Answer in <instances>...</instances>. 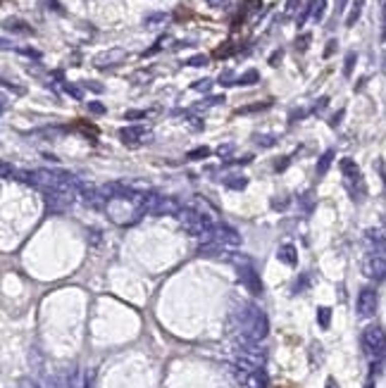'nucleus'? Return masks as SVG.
<instances>
[{
    "label": "nucleus",
    "mask_w": 386,
    "mask_h": 388,
    "mask_svg": "<svg viewBox=\"0 0 386 388\" xmlns=\"http://www.w3.org/2000/svg\"><path fill=\"white\" fill-rule=\"evenodd\" d=\"M363 348L367 355L372 357H379L386 352V334L379 329V326H370V329H365L363 334Z\"/></svg>",
    "instance_id": "1"
},
{
    "label": "nucleus",
    "mask_w": 386,
    "mask_h": 388,
    "mask_svg": "<svg viewBox=\"0 0 386 388\" xmlns=\"http://www.w3.org/2000/svg\"><path fill=\"white\" fill-rule=\"evenodd\" d=\"M355 310H358V314H360V317H372V314L377 312V293H374L372 288L360 291Z\"/></svg>",
    "instance_id": "2"
},
{
    "label": "nucleus",
    "mask_w": 386,
    "mask_h": 388,
    "mask_svg": "<svg viewBox=\"0 0 386 388\" xmlns=\"http://www.w3.org/2000/svg\"><path fill=\"white\" fill-rule=\"evenodd\" d=\"M241 279H243V284L248 286V291H251L253 295H258L262 291V284H260V279H258V274L253 272V267H241Z\"/></svg>",
    "instance_id": "3"
},
{
    "label": "nucleus",
    "mask_w": 386,
    "mask_h": 388,
    "mask_svg": "<svg viewBox=\"0 0 386 388\" xmlns=\"http://www.w3.org/2000/svg\"><path fill=\"white\" fill-rule=\"evenodd\" d=\"M341 171H343V177H346L348 186H363V177H360V169L353 164V160H343L341 162Z\"/></svg>",
    "instance_id": "4"
},
{
    "label": "nucleus",
    "mask_w": 386,
    "mask_h": 388,
    "mask_svg": "<svg viewBox=\"0 0 386 388\" xmlns=\"http://www.w3.org/2000/svg\"><path fill=\"white\" fill-rule=\"evenodd\" d=\"M365 272L370 274V276H374V279H384L386 276V260L384 257H370Z\"/></svg>",
    "instance_id": "5"
},
{
    "label": "nucleus",
    "mask_w": 386,
    "mask_h": 388,
    "mask_svg": "<svg viewBox=\"0 0 386 388\" xmlns=\"http://www.w3.org/2000/svg\"><path fill=\"white\" fill-rule=\"evenodd\" d=\"M143 129L141 126H129V129H122L119 131V138L124 140V143H138V140L143 138Z\"/></svg>",
    "instance_id": "6"
},
{
    "label": "nucleus",
    "mask_w": 386,
    "mask_h": 388,
    "mask_svg": "<svg viewBox=\"0 0 386 388\" xmlns=\"http://www.w3.org/2000/svg\"><path fill=\"white\" fill-rule=\"evenodd\" d=\"M279 260L286 264H296V260H298V253H296V248H293V243H284L282 248H279Z\"/></svg>",
    "instance_id": "7"
},
{
    "label": "nucleus",
    "mask_w": 386,
    "mask_h": 388,
    "mask_svg": "<svg viewBox=\"0 0 386 388\" xmlns=\"http://www.w3.org/2000/svg\"><path fill=\"white\" fill-rule=\"evenodd\" d=\"M360 8H363V0H355L353 10H350V15H348V19H346V24H348V26H353V24H355V19L360 17Z\"/></svg>",
    "instance_id": "8"
},
{
    "label": "nucleus",
    "mask_w": 386,
    "mask_h": 388,
    "mask_svg": "<svg viewBox=\"0 0 386 388\" xmlns=\"http://www.w3.org/2000/svg\"><path fill=\"white\" fill-rule=\"evenodd\" d=\"M317 317H320V326H322V329H327V326H329L331 310H329V307H320V310H317Z\"/></svg>",
    "instance_id": "9"
},
{
    "label": "nucleus",
    "mask_w": 386,
    "mask_h": 388,
    "mask_svg": "<svg viewBox=\"0 0 386 388\" xmlns=\"http://www.w3.org/2000/svg\"><path fill=\"white\" fill-rule=\"evenodd\" d=\"M331 157H334V153H331V150H327V153H324V157H322V160H320V167H317V174H324V171L329 169Z\"/></svg>",
    "instance_id": "10"
},
{
    "label": "nucleus",
    "mask_w": 386,
    "mask_h": 388,
    "mask_svg": "<svg viewBox=\"0 0 386 388\" xmlns=\"http://www.w3.org/2000/svg\"><path fill=\"white\" fill-rule=\"evenodd\" d=\"M253 81H258V72L251 69L248 74H243V77L238 79V84H253Z\"/></svg>",
    "instance_id": "11"
},
{
    "label": "nucleus",
    "mask_w": 386,
    "mask_h": 388,
    "mask_svg": "<svg viewBox=\"0 0 386 388\" xmlns=\"http://www.w3.org/2000/svg\"><path fill=\"white\" fill-rule=\"evenodd\" d=\"M210 155V150L207 148H198V150H193V153H189L191 160H196V157H207Z\"/></svg>",
    "instance_id": "12"
},
{
    "label": "nucleus",
    "mask_w": 386,
    "mask_h": 388,
    "mask_svg": "<svg viewBox=\"0 0 386 388\" xmlns=\"http://www.w3.org/2000/svg\"><path fill=\"white\" fill-rule=\"evenodd\" d=\"M205 62H207V57H205V55H196V57H191V60H189L191 67H200V64H205Z\"/></svg>",
    "instance_id": "13"
},
{
    "label": "nucleus",
    "mask_w": 386,
    "mask_h": 388,
    "mask_svg": "<svg viewBox=\"0 0 386 388\" xmlns=\"http://www.w3.org/2000/svg\"><path fill=\"white\" fill-rule=\"evenodd\" d=\"M324 5H327V0H317V8H315V19H322V15H324Z\"/></svg>",
    "instance_id": "14"
},
{
    "label": "nucleus",
    "mask_w": 386,
    "mask_h": 388,
    "mask_svg": "<svg viewBox=\"0 0 386 388\" xmlns=\"http://www.w3.org/2000/svg\"><path fill=\"white\" fill-rule=\"evenodd\" d=\"M41 388H64V386H62V383H60L57 379H46Z\"/></svg>",
    "instance_id": "15"
},
{
    "label": "nucleus",
    "mask_w": 386,
    "mask_h": 388,
    "mask_svg": "<svg viewBox=\"0 0 386 388\" xmlns=\"http://www.w3.org/2000/svg\"><path fill=\"white\" fill-rule=\"evenodd\" d=\"M88 110H91L93 115H102V112H105V108H102L100 102H91V105H88Z\"/></svg>",
    "instance_id": "16"
},
{
    "label": "nucleus",
    "mask_w": 386,
    "mask_h": 388,
    "mask_svg": "<svg viewBox=\"0 0 386 388\" xmlns=\"http://www.w3.org/2000/svg\"><path fill=\"white\" fill-rule=\"evenodd\" d=\"M307 41H310V36H307V33H305V36H300V41H296V48H298V50H305Z\"/></svg>",
    "instance_id": "17"
},
{
    "label": "nucleus",
    "mask_w": 386,
    "mask_h": 388,
    "mask_svg": "<svg viewBox=\"0 0 386 388\" xmlns=\"http://www.w3.org/2000/svg\"><path fill=\"white\" fill-rule=\"evenodd\" d=\"M126 119H141V117H146V112H126Z\"/></svg>",
    "instance_id": "18"
},
{
    "label": "nucleus",
    "mask_w": 386,
    "mask_h": 388,
    "mask_svg": "<svg viewBox=\"0 0 386 388\" xmlns=\"http://www.w3.org/2000/svg\"><path fill=\"white\" fill-rule=\"evenodd\" d=\"M196 88L198 91H207V88H210V81H198Z\"/></svg>",
    "instance_id": "19"
},
{
    "label": "nucleus",
    "mask_w": 386,
    "mask_h": 388,
    "mask_svg": "<svg viewBox=\"0 0 386 388\" xmlns=\"http://www.w3.org/2000/svg\"><path fill=\"white\" fill-rule=\"evenodd\" d=\"M353 60H355V55H348V60H346V74H350V67H353Z\"/></svg>",
    "instance_id": "20"
},
{
    "label": "nucleus",
    "mask_w": 386,
    "mask_h": 388,
    "mask_svg": "<svg viewBox=\"0 0 386 388\" xmlns=\"http://www.w3.org/2000/svg\"><path fill=\"white\" fill-rule=\"evenodd\" d=\"M67 91H69V93L74 95V98H81V93H79V91H77V88H74V86H67Z\"/></svg>",
    "instance_id": "21"
},
{
    "label": "nucleus",
    "mask_w": 386,
    "mask_h": 388,
    "mask_svg": "<svg viewBox=\"0 0 386 388\" xmlns=\"http://www.w3.org/2000/svg\"><path fill=\"white\" fill-rule=\"evenodd\" d=\"M334 46H336V43H334V41H329V48H327V53H324V55H327V57H329V55L334 53Z\"/></svg>",
    "instance_id": "22"
},
{
    "label": "nucleus",
    "mask_w": 386,
    "mask_h": 388,
    "mask_svg": "<svg viewBox=\"0 0 386 388\" xmlns=\"http://www.w3.org/2000/svg\"><path fill=\"white\" fill-rule=\"evenodd\" d=\"M207 3H210L213 8H220V5H222V3H224V0H207Z\"/></svg>",
    "instance_id": "23"
},
{
    "label": "nucleus",
    "mask_w": 386,
    "mask_h": 388,
    "mask_svg": "<svg viewBox=\"0 0 386 388\" xmlns=\"http://www.w3.org/2000/svg\"><path fill=\"white\" fill-rule=\"evenodd\" d=\"M327 388H336V383H334V379L327 381Z\"/></svg>",
    "instance_id": "24"
}]
</instances>
